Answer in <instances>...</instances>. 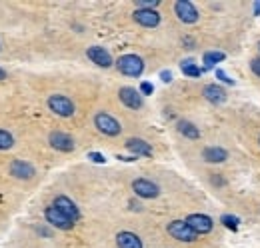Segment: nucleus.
Returning a JSON list of instances; mask_svg holds the SVG:
<instances>
[{
    "mask_svg": "<svg viewBox=\"0 0 260 248\" xmlns=\"http://www.w3.org/2000/svg\"><path fill=\"white\" fill-rule=\"evenodd\" d=\"M116 66L126 76H140L142 70H144V62L136 54H124V56H120L118 62H116Z\"/></svg>",
    "mask_w": 260,
    "mask_h": 248,
    "instance_id": "nucleus-1",
    "label": "nucleus"
},
{
    "mask_svg": "<svg viewBox=\"0 0 260 248\" xmlns=\"http://www.w3.org/2000/svg\"><path fill=\"white\" fill-rule=\"evenodd\" d=\"M168 234L172 236V238H176V240H180V242H194L196 240V232L186 224V220H174V222H170L168 224Z\"/></svg>",
    "mask_w": 260,
    "mask_h": 248,
    "instance_id": "nucleus-2",
    "label": "nucleus"
},
{
    "mask_svg": "<svg viewBox=\"0 0 260 248\" xmlns=\"http://www.w3.org/2000/svg\"><path fill=\"white\" fill-rule=\"evenodd\" d=\"M94 124H96V128H98L102 134H106V136H118V134H120V130H122L120 122H118L116 118H112L110 114H106V112L96 114Z\"/></svg>",
    "mask_w": 260,
    "mask_h": 248,
    "instance_id": "nucleus-3",
    "label": "nucleus"
},
{
    "mask_svg": "<svg viewBox=\"0 0 260 248\" xmlns=\"http://www.w3.org/2000/svg\"><path fill=\"white\" fill-rule=\"evenodd\" d=\"M48 106H50V110H52L54 114L64 116V118H68V116L74 114V104H72V100L66 98V96H62V94H52V96L48 98Z\"/></svg>",
    "mask_w": 260,
    "mask_h": 248,
    "instance_id": "nucleus-4",
    "label": "nucleus"
},
{
    "mask_svg": "<svg viewBox=\"0 0 260 248\" xmlns=\"http://www.w3.org/2000/svg\"><path fill=\"white\" fill-rule=\"evenodd\" d=\"M174 12H176V16H178L182 22H186V24H192V22L198 20V10H196V6H194L192 2H188V0H178V2L174 4Z\"/></svg>",
    "mask_w": 260,
    "mask_h": 248,
    "instance_id": "nucleus-5",
    "label": "nucleus"
},
{
    "mask_svg": "<svg viewBox=\"0 0 260 248\" xmlns=\"http://www.w3.org/2000/svg\"><path fill=\"white\" fill-rule=\"evenodd\" d=\"M44 216H46V220L54 226V228H60V230H70L72 226H74V222L68 218V216H64L56 206H48L46 208V212H44Z\"/></svg>",
    "mask_w": 260,
    "mask_h": 248,
    "instance_id": "nucleus-6",
    "label": "nucleus"
},
{
    "mask_svg": "<svg viewBox=\"0 0 260 248\" xmlns=\"http://www.w3.org/2000/svg\"><path fill=\"white\" fill-rule=\"evenodd\" d=\"M186 224H188L196 234H208V232L212 230V226H214L212 218L206 216V214H190V216L186 218Z\"/></svg>",
    "mask_w": 260,
    "mask_h": 248,
    "instance_id": "nucleus-7",
    "label": "nucleus"
},
{
    "mask_svg": "<svg viewBox=\"0 0 260 248\" xmlns=\"http://www.w3.org/2000/svg\"><path fill=\"white\" fill-rule=\"evenodd\" d=\"M132 190H134V194H138L140 198H156L158 192H160L158 186H156L154 182L144 180V178L134 180V182H132Z\"/></svg>",
    "mask_w": 260,
    "mask_h": 248,
    "instance_id": "nucleus-8",
    "label": "nucleus"
},
{
    "mask_svg": "<svg viewBox=\"0 0 260 248\" xmlns=\"http://www.w3.org/2000/svg\"><path fill=\"white\" fill-rule=\"evenodd\" d=\"M52 206H56L64 216H68L72 222H76L78 218H80V210H78V206L70 200V198H66V196H58L56 200H54V204Z\"/></svg>",
    "mask_w": 260,
    "mask_h": 248,
    "instance_id": "nucleus-9",
    "label": "nucleus"
},
{
    "mask_svg": "<svg viewBox=\"0 0 260 248\" xmlns=\"http://www.w3.org/2000/svg\"><path fill=\"white\" fill-rule=\"evenodd\" d=\"M86 54H88V58H90L94 64H98V66H102V68L112 66V56H110V52H108L106 48H102V46H90V48L86 50Z\"/></svg>",
    "mask_w": 260,
    "mask_h": 248,
    "instance_id": "nucleus-10",
    "label": "nucleus"
},
{
    "mask_svg": "<svg viewBox=\"0 0 260 248\" xmlns=\"http://www.w3.org/2000/svg\"><path fill=\"white\" fill-rule=\"evenodd\" d=\"M48 142H50L52 148H56L60 152H72L74 150V140L64 132H52L48 136Z\"/></svg>",
    "mask_w": 260,
    "mask_h": 248,
    "instance_id": "nucleus-11",
    "label": "nucleus"
},
{
    "mask_svg": "<svg viewBox=\"0 0 260 248\" xmlns=\"http://www.w3.org/2000/svg\"><path fill=\"white\" fill-rule=\"evenodd\" d=\"M134 20H136L138 24H142V26L152 28V26H158V22H160V14H158L156 10L138 8V10H134Z\"/></svg>",
    "mask_w": 260,
    "mask_h": 248,
    "instance_id": "nucleus-12",
    "label": "nucleus"
},
{
    "mask_svg": "<svg viewBox=\"0 0 260 248\" xmlns=\"http://www.w3.org/2000/svg\"><path fill=\"white\" fill-rule=\"evenodd\" d=\"M120 100H122L128 108H132V110H138V108L142 106V94H140L138 90L130 88V86L120 88Z\"/></svg>",
    "mask_w": 260,
    "mask_h": 248,
    "instance_id": "nucleus-13",
    "label": "nucleus"
},
{
    "mask_svg": "<svg viewBox=\"0 0 260 248\" xmlns=\"http://www.w3.org/2000/svg\"><path fill=\"white\" fill-rule=\"evenodd\" d=\"M202 94H204V98H206L208 102H212V104H222V102L226 100V90H224L222 86H218V84H206V86L202 88Z\"/></svg>",
    "mask_w": 260,
    "mask_h": 248,
    "instance_id": "nucleus-14",
    "label": "nucleus"
},
{
    "mask_svg": "<svg viewBox=\"0 0 260 248\" xmlns=\"http://www.w3.org/2000/svg\"><path fill=\"white\" fill-rule=\"evenodd\" d=\"M10 174L14 178H20V180H30L34 176V168L28 164V162H22V160H14L10 164Z\"/></svg>",
    "mask_w": 260,
    "mask_h": 248,
    "instance_id": "nucleus-15",
    "label": "nucleus"
},
{
    "mask_svg": "<svg viewBox=\"0 0 260 248\" xmlns=\"http://www.w3.org/2000/svg\"><path fill=\"white\" fill-rule=\"evenodd\" d=\"M126 148H128L132 154H138V156H150L152 154V148L148 142L140 140V138H130L126 142Z\"/></svg>",
    "mask_w": 260,
    "mask_h": 248,
    "instance_id": "nucleus-16",
    "label": "nucleus"
},
{
    "mask_svg": "<svg viewBox=\"0 0 260 248\" xmlns=\"http://www.w3.org/2000/svg\"><path fill=\"white\" fill-rule=\"evenodd\" d=\"M202 158L206 162H224L228 158V152L224 148H218V146H210V148H204L202 152Z\"/></svg>",
    "mask_w": 260,
    "mask_h": 248,
    "instance_id": "nucleus-17",
    "label": "nucleus"
},
{
    "mask_svg": "<svg viewBox=\"0 0 260 248\" xmlns=\"http://www.w3.org/2000/svg\"><path fill=\"white\" fill-rule=\"evenodd\" d=\"M116 242H118V248H142L140 238L132 232H120L116 236Z\"/></svg>",
    "mask_w": 260,
    "mask_h": 248,
    "instance_id": "nucleus-18",
    "label": "nucleus"
},
{
    "mask_svg": "<svg viewBox=\"0 0 260 248\" xmlns=\"http://www.w3.org/2000/svg\"><path fill=\"white\" fill-rule=\"evenodd\" d=\"M178 132L184 134V136L190 138V140H196V138L200 136L198 128H196L192 122H186V120H180V122H178Z\"/></svg>",
    "mask_w": 260,
    "mask_h": 248,
    "instance_id": "nucleus-19",
    "label": "nucleus"
},
{
    "mask_svg": "<svg viewBox=\"0 0 260 248\" xmlns=\"http://www.w3.org/2000/svg\"><path fill=\"white\" fill-rule=\"evenodd\" d=\"M226 58V54L224 52H218V50H210V52H204V64L210 68V66H214L216 62H222Z\"/></svg>",
    "mask_w": 260,
    "mask_h": 248,
    "instance_id": "nucleus-20",
    "label": "nucleus"
},
{
    "mask_svg": "<svg viewBox=\"0 0 260 248\" xmlns=\"http://www.w3.org/2000/svg\"><path fill=\"white\" fill-rule=\"evenodd\" d=\"M182 72H184L186 76H194V78L202 74V70L194 64V60H184V62H182Z\"/></svg>",
    "mask_w": 260,
    "mask_h": 248,
    "instance_id": "nucleus-21",
    "label": "nucleus"
},
{
    "mask_svg": "<svg viewBox=\"0 0 260 248\" xmlns=\"http://www.w3.org/2000/svg\"><path fill=\"white\" fill-rule=\"evenodd\" d=\"M12 144H14L12 134H8L6 130H0V150H8L12 148Z\"/></svg>",
    "mask_w": 260,
    "mask_h": 248,
    "instance_id": "nucleus-22",
    "label": "nucleus"
},
{
    "mask_svg": "<svg viewBox=\"0 0 260 248\" xmlns=\"http://www.w3.org/2000/svg\"><path fill=\"white\" fill-rule=\"evenodd\" d=\"M220 220H222V224H224L226 228H230V230H236V228H238V218H236V216L224 214V216H222Z\"/></svg>",
    "mask_w": 260,
    "mask_h": 248,
    "instance_id": "nucleus-23",
    "label": "nucleus"
},
{
    "mask_svg": "<svg viewBox=\"0 0 260 248\" xmlns=\"http://www.w3.org/2000/svg\"><path fill=\"white\" fill-rule=\"evenodd\" d=\"M88 158H90L92 162H96V164H104V162H106V158H104L102 154H98V152H90Z\"/></svg>",
    "mask_w": 260,
    "mask_h": 248,
    "instance_id": "nucleus-24",
    "label": "nucleus"
},
{
    "mask_svg": "<svg viewBox=\"0 0 260 248\" xmlns=\"http://www.w3.org/2000/svg\"><path fill=\"white\" fill-rule=\"evenodd\" d=\"M152 90H154V86H152L150 82H142V84H140V92H142V94H152Z\"/></svg>",
    "mask_w": 260,
    "mask_h": 248,
    "instance_id": "nucleus-25",
    "label": "nucleus"
},
{
    "mask_svg": "<svg viewBox=\"0 0 260 248\" xmlns=\"http://www.w3.org/2000/svg\"><path fill=\"white\" fill-rule=\"evenodd\" d=\"M250 68H252V72L260 76V58H254V60H250Z\"/></svg>",
    "mask_w": 260,
    "mask_h": 248,
    "instance_id": "nucleus-26",
    "label": "nucleus"
},
{
    "mask_svg": "<svg viewBox=\"0 0 260 248\" xmlns=\"http://www.w3.org/2000/svg\"><path fill=\"white\" fill-rule=\"evenodd\" d=\"M216 74H218V78H220V80H224V82H228V84H232V80H230V78H228V76H226V74H224L222 70H218Z\"/></svg>",
    "mask_w": 260,
    "mask_h": 248,
    "instance_id": "nucleus-27",
    "label": "nucleus"
},
{
    "mask_svg": "<svg viewBox=\"0 0 260 248\" xmlns=\"http://www.w3.org/2000/svg\"><path fill=\"white\" fill-rule=\"evenodd\" d=\"M160 76H162V80H164V82H170V80H172V74H170V72H166V70H164Z\"/></svg>",
    "mask_w": 260,
    "mask_h": 248,
    "instance_id": "nucleus-28",
    "label": "nucleus"
},
{
    "mask_svg": "<svg viewBox=\"0 0 260 248\" xmlns=\"http://www.w3.org/2000/svg\"><path fill=\"white\" fill-rule=\"evenodd\" d=\"M2 78H4V70L0 68V80H2Z\"/></svg>",
    "mask_w": 260,
    "mask_h": 248,
    "instance_id": "nucleus-29",
    "label": "nucleus"
},
{
    "mask_svg": "<svg viewBox=\"0 0 260 248\" xmlns=\"http://www.w3.org/2000/svg\"><path fill=\"white\" fill-rule=\"evenodd\" d=\"M258 48H260V42H258Z\"/></svg>",
    "mask_w": 260,
    "mask_h": 248,
    "instance_id": "nucleus-30",
    "label": "nucleus"
}]
</instances>
